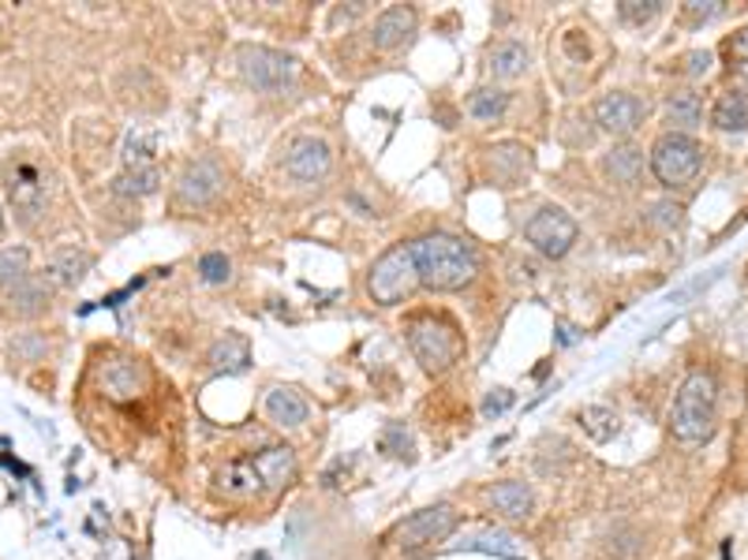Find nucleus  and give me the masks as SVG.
<instances>
[{
	"label": "nucleus",
	"instance_id": "obj_33",
	"mask_svg": "<svg viewBox=\"0 0 748 560\" xmlns=\"http://www.w3.org/2000/svg\"><path fill=\"white\" fill-rule=\"evenodd\" d=\"M199 277H203L206 284H228V277H233V262H228L222 250L203 255V258H199Z\"/></svg>",
	"mask_w": 748,
	"mask_h": 560
},
{
	"label": "nucleus",
	"instance_id": "obj_13",
	"mask_svg": "<svg viewBox=\"0 0 748 560\" xmlns=\"http://www.w3.org/2000/svg\"><path fill=\"white\" fill-rule=\"evenodd\" d=\"M333 165V153L325 147L322 139H311V134H303V139H296L289 153H285V172L296 180V183H319L325 172Z\"/></svg>",
	"mask_w": 748,
	"mask_h": 560
},
{
	"label": "nucleus",
	"instance_id": "obj_21",
	"mask_svg": "<svg viewBox=\"0 0 748 560\" xmlns=\"http://www.w3.org/2000/svg\"><path fill=\"white\" fill-rule=\"evenodd\" d=\"M712 123L718 131H748V94L745 90H723L712 105Z\"/></svg>",
	"mask_w": 748,
	"mask_h": 560
},
{
	"label": "nucleus",
	"instance_id": "obj_15",
	"mask_svg": "<svg viewBox=\"0 0 748 560\" xmlns=\"http://www.w3.org/2000/svg\"><path fill=\"white\" fill-rule=\"evenodd\" d=\"M416 23H419L416 8L393 4V8H386V12H378V19H374V26H371V45H374L378 53L400 50V45H405L408 37L416 34Z\"/></svg>",
	"mask_w": 748,
	"mask_h": 560
},
{
	"label": "nucleus",
	"instance_id": "obj_35",
	"mask_svg": "<svg viewBox=\"0 0 748 560\" xmlns=\"http://www.w3.org/2000/svg\"><path fill=\"white\" fill-rule=\"evenodd\" d=\"M715 15H723V4H718V0H704V4H699V0H693V4H685V19H688V23H712Z\"/></svg>",
	"mask_w": 748,
	"mask_h": 560
},
{
	"label": "nucleus",
	"instance_id": "obj_9",
	"mask_svg": "<svg viewBox=\"0 0 748 560\" xmlns=\"http://www.w3.org/2000/svg\"><path fill=\"white\" fill-rule=\"evenodd\" d=\"M457 527H460V511L453 505H446V500H438V505L430 508L412 511L405 524L393 530V542L400 549H424L430 542H442Z\"/></svg>",
	"mask_w": 748,
	"mask_h": 560
},
{
	"label": "nucleus",
	"instance_id": "obj_24",
	"mask_svg": "<svg viewBox=\"0 0 748 560\" xmlns=\"http://www.w3.org/2000/svg\"><path fill=\"white\" fill-rule=\"evenodd\" d=\"M90 266H94V258L86 255V250L68 247L50 262V280H53V284H61V288H75L86 273H90Z\"/></svg>",
	"mask_w": 748,
	"mask_h": 560
},
{
	"label": "nucleus",
	"instance_id": "obj_4",
	"mask_svg": "<svg viewBox=\"0 0 748 560\" xmlns=\"http://www.w3.org/2000/svg\"><path fill=\"white\" fill-rule=\"evenodd\" d=\"M408 347L427 374H446L464 355V336H460V330L449 317L419 314L408 322Z\"/></svg>",
	"mask_w": 748,
	"mask_h": 560
},
{
	"label": "nucleus",
	"instance_id": "obj_11",
	"mask_svg": "<svg viewBox=\"0 0 748 560\" xmlns=\"http://www.w3.org/2000/svg\"><path fill=\"white\" fill-rule=\"evenodd\" d=\"M222 191H225V172L217 161H210V158L191 161L177 180V198L184 202V206H195V209L214 206V202L222 198Z\"/></svg>",
	"mask_w": 748,
	"mask_h": 560
},
{
	"label": "nucleus",
	"instance_id": "obj_18",
	"mask_svg": "<svg viewBox=\"0 0 748 560\" xmlns=\"http://www.w3.org/2000/svg\"><path fill=\"white\" fill-rule=\"evenodd\" d=\"M307 400L296 389H289V385H277V389L266 392V414H270V422H277V427L292 430V427H303L307 422Z\"/></svg>",
	"mask_w": 748,
	"mask_h": 560
},
{
	"label": "nucleus",
	"instance_id": "obj_38",
	"mask_svg": "<svg viewBox=\"0 0 748 560\" xmlns=\"http://www.w3.org/2000/svg\"><path fill=\"white\" fill-rule=\"evenodd\" d=\"M712 64H715V56L707 53V50H693V53H685V75H693V79H699V75H707V72H712Z\"/></svg>",
	"mask_w": 748,
	"mask_h": 560
},
{
	"label": "nucleus",
	"instance_id": "obj_3",
	"mask_svg": "<svg viewBox=\"0 0 748 560\" xmlns=\"http://www.w3.org/2000/svg\"><path fill=\"white\" fill-rule=\"evenodd\" d=\"M718 422V385L707 370H693L670 403V433L681 445H704L712 441Z\"/></svg>",
	"mask_w": 748,
	"mask_h": 560
},
{
	"label": "nucleus",
	"instance_id": "obj_30",
	"mask_svg": "<svg viewBox=\"0 0 748 560\" xmlns=\"http://www.w3.org/2000/svg\"><path fill=\"white\" fill-rule=\"evenodd\" d=\"M468 549H475V553H498V557H513L521 560V546H516L513 535H502V530H491V535H479L468 542Z\"/></svg>",
	"mask_w": 748,
	"mask_h": 560
},
{
	"label": "nucleus",
	"instance_id": "obj_39",
	"mask_svg": "<svg viewBox=\"0 0 748 560\" xmlns=\"http://www.w3.org/2000/svg\"><path fill=\"white\" fill-rule=\"evenodd\" d=\"M558 330H562V336H558V344H562V347L577 344V330H573V325H565V322H562V325H558Z\"/></svg>",
	"mask_w": 748,
	"mask_h": 560
},
{
	"label": "nucleus",
	"instance_id": "obj_28",
	"mask_svg": "<svg viewBox=\"0 0 748 560\" xmlns=\"http://www.w3.org/2000/svg\"><path fill=\"white\" fill-rule=\"evenodd\" d=\"M161 183V172L158 169H124V176H117V183H113V191L117 195H153Z\"/></svg>",
	"mask_w": 748,
	"mask_h": 560
},
{
	"label": "nucleus",
	"instance_id": "obj_34",
	"mask_svg": "<svg viewBox=\"0 0 748 560\" xmlns=\"http://www.w3.org/2000/svg\"><path fill=\"white\" fill-rule=\"evenodd\" d=\"M681 214H685V209H681L677 202H655V206H651V214H648V220L655 228H663V231H674L681 225Z\"/></svg>",
	"mask_w": 748,
	"mask_h": 560
},
{
	"label": "nucleus",
	"instance_id": "obj_26",
	"mask_svg": "<svg viewBox=\"0 0 748 560\" xmlns=\"http://www.w3.org/2000/svg\"><path fill=\"white\" fill-rule=\"evenodd\" d=\"M26 277H31V250H26V247L0 250V288H4V292H12V288L23 284Z\"/></svg>",
	"mask_w": 748,
	"mask_h": 560
},
{
	"label": "nucleus",
	"instance_id": "obj_17",
	"mask_svg": "<svg viewBox=\"0 0 748 560\" xmlns=\"http://www.w3.org/2000/svg\"><path fill=\"white\" fill-rule=\"evenodd\" d=\"M206 363L217 374H244L252 366V344H247L244 333H225L222 341L210 347Z\"/></svg>",
	"mask_w": 748,
	"mask_h": 560
},
{
	"label": "nucleus",
	"instance_id": "obj_40",
	"mask_svg": "<svg viewBox=\"0 0 748 560\" xmlns=\"http://www.w3.org/2000/svg\"><path fill=\"white\" fill-rule=\"evenodd\" d=\"M0 228H4V214H0Z\"/></svg>",
	"mask_w": 748,
	"mask_h": 560
},
{
	"label": "nucleus",
	"instance_id": "obj_37",
	"mask_svg": "<svg viewBox=\"0 0 748 560\" xmlns=\"http://www.w3.org/2000/svg\"><path fill=\"white\" fill-rule=\"evenodd\" d=\"M382 449L389 452V456H408V433L400 427H389L386 433H382Z\"/></svg>",
	"mask_w": 748,
	"mask_h": 560
},
{
	"label": "nucleus",
	"instance_id": "obj_1",
	"mask_svg": "<svg viewBox=\"0 0 748 560\" xmlns=\"http://www.w3.org/2000/svg\"><path fill=\"white\" fill-rule=\"evenodd\" d=\"M412 247V262H416L419 284L430 292H460L479 277V255L472 244L449 231H430V236L416 239Z\"/></svg>",
	"mask_w": 748,
	"mask_h": 560
},
{
	"label": "nucleus",
	"instance_id": "obj_36",
	"mask_svg": "<svg viewBox=\"0 0 748 560\" xmlns=\"http://www.w3.org/2000/svg\"><path fill=\"white\" fill-rule=\"evenodd\" d=\"M513 400H516V396H513L510 389H494V392L483 400V414H487V419H498V414H505V411L513 408Z\"/></svg>",
	"mask_w": 748,
	"mask_h": 560
},
{
	"label": "nucleus",
	"instance_id": "obj_7",
	"mask_svg": "<svg viewBox=\"0 0 748 560\" xmlns=\"http://www.w3.org/2000/svg\"><path fill=\"white\" fill-rule=\"evenodd\" d=\"M419 288L416 262H412V247H389L367 273V295L378 306H397Z\"/></svg>",
	"mask_w": 748,
	"mask_h": 560
},
{
	"label": "nucleus",
	"instance_id": "obj_14",
	"mask_svg": "<svg viewBox=\"0 0 748 560\" xmlns=\"http://www.w3.org/2000/svg\"><path fill=\"white\" fill-rule=\"evenodd\" d=\"M8 195H12V206L23 214V220H34L45 206V176L38 172V165L31 161H19V165L8 172Z\"/></svg>",
	"mask_w": 748,
	"mask_h": 560
},
{
	"label": "nucleus",
	"instance_id": "obj_8",
	"mask_svg": "<svg viewBox=\"0 0 748 560\" xmlns=\"http://www.w3.org/2000/svg\"><path fill=\"white\" fill-rule=\"evenodd\" d=\"M524 236H527V244L539 250V255H546V258H565L573 250V244H577L580 228H577V220L565 214L562 206H543V209H535V214L527 217Z\"/></svg>",
	"mask_w": 748,
	"mask_h": 560
},
{
	"label": "nucleus",
	"instance_id": "obj_12",
	"mask_svg": "<svg viewBox=\"0 0 748 560\" xmlns=\"http://www.w3.org/2000/svg\"><path fill=\"white\" fill-rule=\"evenodd\" d=\"M648 116V105L637 98V94H626V90H613V94H602L596 101V123L613 139H629L632 131L644 123Z\"/></svg>",
	"mask_w": 748,
	"mask_h": 560
},
{
	"label": "nucleus",
	"instance_id": "obj_6",
	"mask_svg": "<svg viewBox=\"0 0 748 560\" xmlns=\"http://www.w3.org/2000/svg\"><path fill=\"white\" fill-rule=\"evenodd\" d=\"M236 64L247 86H255L263 94H285L300 79V61L292 53L270 50V45H239Z\"/></svg>",
	"mask_w": 748,
	"mask_h": 560
},
{
	"label": "nucleus",
	"instance_id": "obj_10",
	"mask_svg": "<svg viewBox=\"0 0 748 560\" xmlns=\"http://www.w3.org/2000/svg\"><path fill=\"white\" fill-rule=\"evenodd\" d=\"M98 381H101V392L117 403H131L150 392V370L136 355H109L98 370Z\"/></svg>",
	"mask_w": 748,
	"mask_h": 560
},
{
	"label": "nucleus",
	"instance_id": "obj_20",
	"mask_svg": "<svg viewBox=\"0 0 748 560\" xmlns=\"http://www.w3.org/2000/svg\"><path fill=\"white\" fill-rule=\"evenodd\" d=\"M527 45L524 42H513V37H505V42H498L491 56H487V67H491L494 79H521L527 72Z\"/></svg>",
	"mask_w": 748,
	"mask_h": 560
},
{
	"label": "nucleus",
	"instance_id": "obj_29",
	"mask_svg": "<svg viewBox=\"0 0 748 560\" xmlns=\"http://www.w3.org/2000/svg\"><path fill=\"white\" fill-rule=\"evenodd\" d=\"M580 427L584 433H588L591 441H610L613 433H618V414H613L610 408H599V403H591V408L580 411Z\"/></svg>",
	"mask_w": 748,
	"mask_h": 560
},
{
	"label": "nucleus",
	"instance_id": "obj_32",
	"mask_svg": "<svg viewBox=\"0 0 748 560\" xmlns=\"http://www.w3.org/2000/svg\"><path fill=\"white\" fill-rule=\"evenodd\" d=\"M659 12H663V4H659V0H621V4H618L621 23H629V26H644Z\"/></svg>",
	"mask_w": 748,
	"mask_h": 560
},
{
	"label": "nucleus",
	"instance_id": "obj_25",
	"mask_svg": "<svg viewBox=\"0 0 748 560\" xmlns=\"http://www.w3.org/2000/svg\"><path fill=\"white\" fill-rule=\"evenodd\" d=\"M153 153H158V139L147 128H136L124 139V169H158L153 165Z\"/></svg>",
	"mask_w": 748,
	"mask_h": 560
},
{
	"label": "nucleus",
	"instance_id": "obj_23",
	"mask_svg": "<svg viewBox=\"0 0 748 560\" xmlns=\"http://www.w3.org/2000/svg\"><path fill=\"white\" fill-rule=\"evenodd\" d=\"M602 169H607V176L613 183H621V187H632V183L640 180V172H644V150H637V147L610 150L607 161H602Z\"/></svg>",
	"mask_w": 748,
	"mask_h": 560
},
{
	"label": "nucleus",
	"instance_id": "obj_31",
	"mask_svg": "<svg viewBox=\"0 0 748 560\" xmlns=\"http://www.w3.org/2000/svg\"><path fill=\"white\" fill-rule=\"evenodd\" d=\"M723 53H726V61H730V72L737 75V79L748 83V26H741L737 34L726 37Z\"/></svg>",
	"mask_w": 748,
	"mask_h": 560
},
{
	"label": "nucleus",
	"instance_id": "obj_19",
	"mask_svg": "<svg viewBox=\"0 0 748 560\" xmlns=\"http://www.w3.org/2000/svg\"><path fill=\"white\" fill-rule=\"evenodd\" d=\"M50 295H53V280L50 277H26L23 284H15L12 292H8V299H12V311L19 317H34L42 314L45 306H50Z\"/></svg>",
	"mask_w": 748,
	"mask_h": 560
},
{
	"label": "nucleus",
	"instance_id": "obj_16",
	"mask_svg": "<svg viewBox=\"0 0 748 560\" xmlns=\"http://www.w3.org/2000/svg\"><path fill=\"white\" fill-rule=\"evenodd\" d=\"M487 505H491L502 519H527L532 516V486L527 482H494L487 489Z\"/></svg>",
	"mask_w": 748,
	"mask_h": 560
},
{
	"label": "nucleus",
	"instance_id": "obj_5",
	"mask_svg": "<svg viewBox=\"0 0 748 560\" xmlns=\"http://www.w3.org/2000/svg\"><path fill=\"white\" fill-rule=\"evenodd\" d=\"M648 165L666 191H685V187H693L699 169H704V150H699V142L693 134L666 131L663 139L651 147Z\"/></svg>",
	"mask_w": 748,
	"mask_h": 560
},
{
	"label": "nucleus",
	"instance_id": "obj_2",
	"mask_svg": "<svg viewBox=\"0 0 748 560\" xmlns=\"http://www.w3.org/2000/svg\"><path fill=\"white\" fill-rule=\"evenodd\" d=\"M300 478V460L289 445H270L263 452H252L244 460H233L217 475V489L228 497H252V494H277L289 489Z\"/></svg>",
	"mask_w": 748,
	"mask_h": 560
},
{
	"label": "nucleus",
	"instance_id": "obj_22",
	"mask_svg": "<svg viewBox=\"0 0 748 560\" xmlns=\"http://www.w3.org/2000/svg\"><path fill=\"white\" fill-rule=\"evenodd\" d=\"M699 120H704V105H699V98L693 90H677L674 98L666 101V123L670 131L677 134H688L699 128Z\"/></svg>",
	"mask_w": 748,
	"mask_h": 560
},
{
	"label": "nucleus",
	"instance_id": "obj_27",
	"mask_svg": "<svg viewBox=\"0 0 748 560\" xmlns=\"http://www.w3.org/2000/svg\"><path fill=\"white\" fill-rule=\"evenodd\" d=\"M505 109H510V94H505V90H475L472 98H468V112H472L475 120H483V123L502 120Z\"/></svg>",
	"mask_w": 748,
	"mask_h": 560
}]
</instances>
